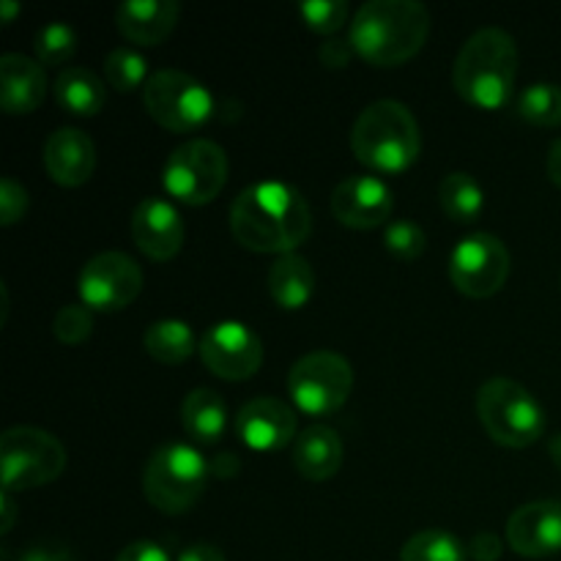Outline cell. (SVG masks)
<instances>
[{"instance_id": "1", "label": "cell", "mask_w": 561, "mask_h": 561, "mask_svg": "<svg viewBox=\"0 0 561 561\" xmlns=\"http://www.w3.org/2000/svg\"><path fill=\"white\" fill-rule=\"evenodd\" d=\"M312 230V214L296 186L261 181L241 192L230 206V233L244 250L288 255Z\"/></svg>"}, {"instance_id": "2", "label": "cell", "mask_w": 561, "mask_h": 561, "mask_svg": "<svg viewBox=\"0 0 561 561\" xmlns=\"http://www.w3.org/2000/svg\"><path fill=\"white\" fill-rule=\"evenodd\" d=\"M431 14L416 0H370L351 22V47L378 69L403 66L425 47Z\"/></svg>"}, {"instance_id": "3", "label": "cell", "mask_w": 561, "mask_h": 561, "mask_svg": "<svg viewBox=\"0 0 561 561\" xmlns=\"http://www.w3.org/2000/svg\"><path fill=\"white\" fill-rule=\"evenodd\" d=\"M518 80V44L502 27H482L460 47L453 85L477 110H502Z\"/></svg>"}, {"instance_id": "4", "label": "cell", "mask_w": 561, "mask_h": 561, "mask_svg": "<svg viewBox=\"0 0 561 561\" xmlns=\"http://www.w3.org/2000/svg\"><path fill=\"white\" fill-rule=\"evenodd\" d=\"M351 151L373 173L400 175L420 159V124L403 102H373L351 129Z\"/></svg>"}, {"instance_id": "5", "label": "cell", "mask_w": 561, "mask_h": 561, "mask_svg": "<svg viewBox=\"0 0 561 561\" xmlns=\"http://www.w3.org/2000/svg\"><path fill=\"white\" fill-rule=\"evenodd\" d=\"M477 416L496 444L526 449L546 433V411L535 394L510 378H491L477 392Z\"/></svg>"}, {"instance_id": "6", "label": "cell", "mask_w": 561, "mask_h": 561, "mask_svg": "<svg viewBox=\"0 0 561 561\" xmlns=\"http://www.w3.org/2000/svg\"><path fill=\"white\" fill-rule=\"evenodd\" d=\"M211 477V466L190 444H162L142 474L148 504L164 515H184L197 504Z\"/></svg>"}, {"instance_id": "7", "label": "cell", "mask_w": 561, "mask_h": 561, "mask_svg": "<svg viewBox=\"0 0 561 561\" xmlns=\"http://www.w3.org/2000/svg\"><path fill=\"white\" fill-rule=\"evenodd\" d=\"M66 469V449L53 433L11 427L0 436V482L3 493L33 491L58 480Z\"/></svg>"}, {"instance_id": "8", "label": "cell", "mask_w": 561, "mask_h": 561, "mask_svg": "<svg viewBox=\"0 0 561 561\" xmlns=\"http://www.w3.org/2000/svg\"><path fill=\"white\" fill-rule=\"evenodd\" d=\"M142 104L162 129L186 135L214 115V96L201 80L179 69H159L142 88Z\"/></svg>"}, {"instance_id": "9", "label": "cell", "mask_w": 561, "mask_h": 561, "mask_svg": "<svg viewBox=\"0 0 561 561\" xmlns=\"http://www.w3.org/2000/svg\"><path fill=\"white\" fill-rule=\"evenodd\" d=\"M288 392L301 414H334L354 392V367L334 351H312L290 367Z\"/></svg>"}, {"instance_id": "10", "label": "cell", "mask_w": 561, "mask_h": 561, "mask_svg": "<svg viewBox=\"0 0 561 561\" xmlns=\"http://www.w3.org/2000/svg\"><path fill=\"white\" fill-rule=\"evenodd\" d=\"M228 181L225 148L211 140H190L175 148L164 162L162 184L170 197L186 206H208Z\"/></svg>"}, {"instance_id": "11", "label": "cell", "mask_w": 561, "mask_h": 561, "mask_svg": "<svg viewBox=\"0 0 561 561\" xmlns=\"http://www.w3.org/2000/svg\"><path fill=\"white\" fill-rule=\"evenodd\" d=\"M510 277V252L491 233H471L449 257V279L469 299H491Z\"/></svg>"}, {"instance_id": "12", "label": "cell", "mask_w": 561, "mask_h": 561, "mask_svg": "<svg viewBox=\"0 0 561 561\" xmlns=\"http://www.w3.org/2000/svg\"><path fill=\"white\" fill-rule=\"evenodd\" d=\"M77 290L88 310L118 312L140 296L142 272L126 252H99L82 266Z\"/></svg>"}, {"instance_id": "13", "label": "cell", "mask_w": 561, "mask_h": 561, "mask_svg": "<svg viewBox=\"0 0 561 561\" xmlns=\"http://www.w3.org/2000/svg\"><path fill=\"white\" fill-rule=\"evenodd\" d=\"M203 365L222 381H247L263 365V343L250 327L222 321L208 327L197 345Z\"/></svg>"}, {"instance_id": "14", "label": "cell", "mask_w": 561, "mask_h": 561, "mask_svg": "<svg viewBox=\"0 0 561 561\" xmlns=\"http://www.w3.org/2000/svg\"><path fill=\"white\" fill-rule=\"evenodd\" d=\"M392 211V190L378 175H351L340 181L332 192V214L343 228H381V225H389Z\"/></svg>"}, {"instance_id": "15", "label": "cell", "mask_w": 561, "mask_h": 561, "mask_svg": "<svg viewBox=\"0 0 561 561\" xmlns=\"http://www.w3.org/2000/svg\"><path fill=\"white\" fill-rule=\"evenodd\" d=\"M299 416L290 403L279 398H255L241 405L236 433L255 453H277L296 442Z\"/></svg>"}, {"instance_id": "16", "label": "cell", "mask_w": 561, "mask_h": 561, "mask_svg": "<svg viewBox=\"0 0 561 561\" xmlns=\"http://www.w3.org/2000/svg\"><path fill=\"white\" fill-rule=\"evenodd\" d=\"M131 239L151 261H173L184 247V219L164 197H146L131 214Z\"/></svg>"}, {"instance_id": "17", "label": "cell", "mask_w": 561, "mask_h": 561, "mask_svg": "<svg viewBox=\"0 0 561 561\" xmlns=\"http://www.w3.org/2000/svg\"><path fill=\"white\" fill-rule=\"evenodd\" d=\"M507 542L526 559L561 553V502H531L515 510L507 520Z\"/></svg>"}, {"instance_id": "18", "label": "cell", "mask_w": 561, "mask_h": 561, "mask_svg": "<svg viewBox=\"0 0 561 561\" xmlns=\"http://www.w3.org/2000/svg\"><path fill=\"white\" fill-rule=\"evenodd\" d=\"M44 168L55 184L77 190L88 184L96 170V146L85 131L75 126L55 129L44 142Z\"/></svg>"}, {"instance_id": "19", "label": "cell", "mask_w": 561, "mask_h": 561, "mask_svg": "<svg viewBox=\"0 0 561 561\" xmlns=\"http://www.w3.org/2000/svg\"><path fill=\"white\" fill-rule=\"evenodd\" d=\"M181 5L173 0H126L115 11L121 36L140 47H157L175 31Z\"/></svg>"}, {"instance_id": "20", "label": "cell", "mask_w": 561, "mask_h": 561, "mask_svg": "<svg viewBox=\"0 0 561 561\" xmlns=\"http://www.w3.org/2000/svg\"><path fill=\"white\" fill-rule=\"evenodd\" d=\"M47 96V75L38 60L20 53L0 58V104L5 115H27Z\"/></svg>"}, {"instance_id": "21", "label": "cell", "mask_w": 561, "mask_h": 561, "mask_svg": "<svg viewBox=\"0 0 561 561\" xmlns=\"http://www.w3.org/2000/svg\"><path fill=\"white\" fill-rule=\"evenodd\" d=\"M343 438L334 427L312 425L294 442V466L305 480L327 482L343 466Z\"/></svg>"}, {"instance_id": "22", "label": "cell", "mask_w": 561, "mask_h": 561, "mask_svg": "<svg viewBox=\"0 0 561 561\" xmlns=\"http://www.w3.org/2000/svg\"><path fill=\"white\" fill-rule=\"evenodd\" d=\"M268 294L283 310H301L316 294V272L310 261L296 252L279 255L268 268Z\"/></svg>"}, {"instance_id": "23", "label": "cell", "mask_w": 561, "mask_h": 561, "mask_svg": "<svg viewBox=\"0 0 561 561\" xmlns=\"http://www.w3.org/2000/svg\"><path fill=\"white\" fill-rule=\"evenodd\" d=\"M55 102L66 113L91 118V115L102 113L104 102H107V82L99 80L93 71L80 69V66H69L55 80Z\"/></svg>"}, {"instance_id": "24", "label": "cell", "mask_w": 561, "mask_h": 561, "mask_svg": "<svg viewBox=\"0 0 561 561\" xmlns=\"http://www.w3.org/2000/svg\"><path fill=\"white\" fill-rule=\"evenodd\" d=\"M181 422L192 442L217 444L228 427V409L214 389H192L181 405Z\"/></svg>"}, {"instance_id": "25", "label": "cell", "mask_w": 561, "mask_h": 561, "mask_svg": "<svg viewBox=\"0 0 561 561\" xmlns=\"http://www.w3.org/2000/svg\"><path fill=\"white\" fill-rule=\"evenodd\" d=\"M148 356L157 359L159 365H184L186 359H192L201 345V340H195V332L186 327L184 321H157L146 329V337H142Z\"/></svg>"}, {"instance_id": "26", "label": "cell", "mask_w": 561, "mask_h": 561, "mask_svg": "<svg viewBox=\"0 0 561 561\" xmlns=\"http://www.w3.org/2000/svg\"><path fill=\"white\" fill-rule=\"evenodd\" d=\"M438 203L453 222L471 225L485 211V192L469 173H447L438 184Z\"/></svg>"}, {"instance_id": "27", "label": "cell", "mask_w": 561, "mask_h": 561, "mask_svg": "<svg viewBox=\"0 0 561 561\" xmlns=\"http://www.w3.org/2000/svg\"><path fill=\"white\" fill-rule=\"evenodd\" d=\"M518 115L537 129H559L561 126V85L557 82H535L518 96Z\"/></svg>"}, {"instance_id": "28", "label": "cell", "mask_w": 561, "mask_h": 561, "mask_svg": "<svg viewBox=\"0 0 561 561\" xmlns=\"http://www.w3.org/2000/svg\"><path fill=\"white\" fill-rule=\"evenodd\" d=\"M466 551L453 531L425 529L405 542L400 561H466Z\"/></svg>"}, {"instance_id": "29", "label": "cell", "mask_w": 561, "mask_h": 561, "mask_svg": "<svg viewBox=\"0 0 561 561\" xmlns=\"http://www.w3.org/2000/svg\"><path fill=\"white\" fill-rule=\"evenodd\" d=\"M148 64L137 49L131 47H115L110 49L107 58H104V82H107L113 91L129 93L137 88H146L148 82Z\"/></svg>"}, {"instance_id": "30", "label": "cell", "mask_w": 561, "mask_h": 561, "mask_svg": "<svg viewBox=\"0 0 561 561\" xmlns=\"http://www.w3.org/2000/svg\"><path fill=\"white\" fill-rule=\"evenodd\" d=\"M33 53L42 66H64L77 53V33L66 22H49L38 27L33 38Z\"/></svg>"}, {"instance_id": "31", "label": "cell", "mask_w": 561, "mask_h": 561, "mask_svg": "<svg viewBox=\"0 0 561 561\" xmlns=\"http://www.w3.org/2000/svg\"><path fill=\"white\" fill-rule=\"evenodd\" d=\"M383 247L389 255L400 257V261L411 263L420 261L427 250V236L420 225L409 222V219H394L383 230Z\"/></svg>"}, {"instance_id": "32", "label": "cell", "mask_w": 561, "mask_h": 561, "mask_svg": "<svg viewBox=\"0 0 561 561\" xmlns=\"http://www.w3.org/2000/svg\"><path fill=\"white\" fill-rule=\"evenodd\" d=\"M348 3L345 0H305L299 5V16L318 36H334L348 22Z\"/></svg>"}, {"instance_id": "33", "label": "cell", "mask_w": 561, "mask_h": 561, "mask_svg": "<svg viewBox=\"0 0 561 561\" xmlns=\"http://www.w3.org/2000/svg\"><path fill=\"white\" fill-rule=\"evenodd\" d=\"M55 337L64 345H80L91 337L93 316L85 305H66L60 307L53 321Z\"/></svg>"}, {"instance_id": "34", "label": "cell", "mask_w": 561, "mask_h": 561, "mask_svg": "<svg viewBox=\"0 0 561 561\" xmlns=\"http://www.w3.org/2000/svg\"><path fill=\"white\" fill-rule=\"evenodd\" d=\"M27 203H31V197H27V190L20 181H0V225H3V228H11V225H16L25 217Z\"/></svg>"}, {"instance_id": "35", "label": "cell", "mask_w": 561, "mask_h": 561, "mask_svg": "<svg viewBox=\"0 0 561 561\" xmlns=\"http://www.w3.org/2000/svg\"><path fill=\"white\" fill-rule=\"evenodd\" d=\"M351 53H354L351 42L329 38V42L323 44L321 49H318V58H321V64L327 66V69H345V66H348V60H351Z\"/></svg>"}, {"instance_id": "36", "label": "cell", "mask_w": 561, "mask_h": 561, "mask_svg": "<svg viewBox=\"0 0 561 561\" xmlns=\"http://www.w3.org/2000/svg\"><path fill=\"white\" fill-rule=\"evenodd\" d=\"M502 551H504L502 540H499L496 535H491V531L477 535L469 546V553L474 561H499L502 559Z\"/></svg>"}, {"instance_id": "37", "label": "cell", "mask_w": 561, "mask_h": 561, "mask_svg": "<svg viewBox=\"0 0 561 561\" xmlns=\"http://www.w3.org/2000/svg\"><path fill=\"white\" fill-rule=\"evenodd\" d=\"M115 561H170V557L164 553L162 546H157V542L140 540V542H131V546H126Z\"/></svg>"}, {"instance_id": "38", "label": "cell", "mask_w": 561, "mask_h": 561, "mask_svg": "<svg viewBox=\"0 0 561 561\" xmlns=\"http://www.w3.org/2000/svg\"><path fill=\"white\" fill-rule=\"evenodd\" d=\"M175 561H225V553L211 542H195V546H186Z\"/></svg>"}, {"instance_id": "39", "label": "cell", "mask_w": 561, "mask_h": 561, "mask_svg": "<svg viewBox=\"0 0 561 561\" xmlns=\"http://www.w3.org/2000/svg\"><path fill=\"white\" fill-rule=\"evenodd\" d=\"M16 561H75L69 551L64 548H44V546H33L27 548Z\"/></svg>"}, {"instance_id": "40", "label": "cell", "mask_w": 561, "mask_h": 561, "mask_svg": "<svg viewBox=\"0 0 561 561\" xmlns=\"http://www.w3.org/2000/svg\"><path fill=\"white\" fill-rule=\"evenodd\" d=\"M546 173H548V179H551V184L559 186V190H561V137L557 142H553L551 151H548Z\"/></svg>"}, {"instance_id": "41", "label": "cell", "mask_w": 561, "mask_h": 561, "mask_svg": "<svg viewBox=\"0 0 561 561\" xmlns=\"http://www.w3.org/2000/svg\"><path fill=\"white\" fill-rule=\"evenodd\" d=\"M239 460L233 458V455H222V458H217V463H211V474L222 477V480H230V477L239 474Z\"/></svg>"}, {"instance_id": "42", "label": "cell", "mask_w": 561, "mask_h": 561, "mask_svg": "<svg viewBox=\"0 0 561 561\" xmlns=\"http://www.w3.org/2000/svg\"><path fill=\"white\" fill-rule=\"evenodd\" d=\"M0 510H3V520H0V531H3V535H9L11 531V526H14V502H11V493H3V496H0Z\"/></svg>"}, {"instance_id": "43", "label": "cell", "mask_w": 561, "mask_h": 561, "mask_svg": "<svg viewBox=\"0 0 561 561\" xmlns=\"http://www.w3.org/2000/svg\"><path fill=\"white\" fill-rule=\"evenodd\" d=\"M16 11H20V5H16L14 0H3V3H0V20H3V25H9V22L14 20Z\"/></svg>"}, {"instance_id": "44", "label": "cell", "mask_w": 561, "mask_h": 561, "mask_svg": "<svg viewBox=\"0 0 561 561\" xmlns=\"http://www.w3.org/2000/svg\"><path fill=\"white\" fill-rule=\"evenodd\" d=\"M548 455H551L553 466H557V469L561 471V433H559V436H553L551 442H548Z\"/></svg>"}]
</instances>
